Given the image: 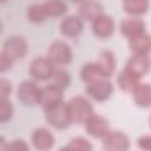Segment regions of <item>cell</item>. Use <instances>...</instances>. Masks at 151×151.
<instances>
[{"instance_id": "cell-5", "label": "cell", "mask_w": 151, "mask_h": 151, "mask_svg": "<svg viewBox=\"0 0 151 151\" xmlns=\"http://www.w3.org/2000/svg\"><path fill=\"white\" fill-rule=\"evenodd\" d=\"M47 58L58 65V67H63V65H69L72 62V49L67 42L63 40H55L51 42V46L47 47Z\"/></svg>"}, {"instance_id": "cell-6", "label": "cell", "mask_w": 151, "mask_h": 151, "mask_svg": "<svg viewBox=\"0 0 151 151\" xmlns=\"http://www.w3.org/2000/svg\"><path fill=\"white\" fill-rule=\"evenodd\" d=\"M2 53H5L9 58H12L16 62L19 58L27 56V53H28V42H27V39L21 37V35L7 37L5 42H4V46H2Z\"/></svg>"}, {"instance_id": "cell-21", "label": "cell", "mask_w": 151, "mask_h": 151, "mask_svg": "<svg viewBox=\"0 0 151 151\" xmlns=\"http://www.w3.org/2000/svg\"><path fill=\"white\" fill-rule=\"evenodd\" d=\"M81 79L86 84H90V83H95L100 79H109V77L104 74V70L99 67V63H86L81 69Z\"/></svg>"}, {"instance_id": "cell-1", "label": "cell", "mask_w": 151, "mask_h": 151, "mask_svg": "<svg viewBox=\"0 0 151 151\" xmlns=\"http://www.w3.org/2000/svg\"><path fill=\"white\" fill-rule=\"evenodd\" d=\"M67 106H69V113H70L72 123L84 125V123L90 119V116L93 114V106H91V102H90L86 97H83V95L72 97V99L67 102Z\"/></svg>"}, {"instance_id": "cell-7", "label": "cell", "mask_w": 151, "mask_h": 151, "mask_svg": "<svg viewBox=\"0 0 151 151\" xmlns=\"http://www.w3.org/2000/svg\"><path fill=\"white\" fill-rule=\"evenodd\" d=\"M114 91V84L111 83V79H100L95 83L86 84V95L91 97L97 102H104L107 100Z\"/></svg>"}, {"instance_id": "cell-15", "label": "cell", "mask_w": 151, "mask_h": 151, "mask_svg": "<svg viewBox=\"0 0 151 151\" xmlns=\"http://www.w3.org/2000/svg\"><path fill=\"white\" fill-rule=\"evenodd\" d=\"M119 32L127 39H134L141 34H146V25L139 18H127L119 23Z\"/></svg>"}, {"instance_id": "cell-8", "label": "cell", "mask_w": 151, "mask_h": 151, "mask_svg": "<svg viewBox=\"0 0 151 151\" xmlns=\"http://www.w3.org/2000/svg\"><path fill=\"white\" fill-rule=\"evenodd\" d=\"M102 146L106 151H128L130 141H128L127 134H123L119 130H109L102 137Z\"/></svg>"}, {"instance_id": "cell-29", "label": "cell", "mask_w": 151, "mask_h": 151, "mask_svg": "<svg viewBox=\"0 0 151 151\" xmlns=\"http://www.w3.org/2000/svg\"><path fill=\"white\" fill-rule=\"evenodd\" d=\"M12 93V84L9 79L0 77V100L2 99H9V95Z\"/></svg>"}, {"instance_id": "cell-12", "label": "cell", "mask_w": 151, "mask_h": 151, "mask_svg": "<svg viewBox=\"0 0 151 151\" xmlns=\"http://www.w3.org/2000/svg\"><path fill=\"white\" fill-rule=\"evenodd\" d=\"M84 127H86L88 135H91V137H95V139H102V137L109 132V121H107L104 116L95 114V113L90 116V119L84 123Z\"/></svg>"}, {"instance_id": "cell-20", "label": "cell", "mask_w": 151, "mask_h": 151, "mask_svg": "<svg viewBox=\"0 0 151 151\" xmlns=\"http://www.w3.org/2000/svg\"><path fill=\"white\" fill-rule=\"evenodd\" d=\"M134 102L139 107H151V84L150 83H139V86L132 91Z\"/></svg>"}, {"instance_id": "cell-34", "label": "cell", "mask_w": 151, "mask_h": 151, "mask_svg": "<svg viewBox=\"0 0 151 151\" xmlns=\"http://www.w3.org/2000/svg\"><path fill=\"white\" fill-rule=\"evenodd\" d=\"M0 34H2V23H0Z\"/></svg>"}, {"instance_id": "cell-33", "label": "cell", "mask_w": 151, "mask_h": 151, "mask_svg": "<svg viewBox=\"0 0 151 151\" xmlns=\"http://www.w3.org/2000/svg\"><path fill=\"white\" fill-rule=\"evenodd\" d=\"M70 2H74V4H83V2H86V0H70Z\"/></svg>"}, {"instance_id": "cell-11", "label": "cell", "mask_w": 151, "mask_h": 151, "mask_svg": "<svg viewBox=\"0 0 151 151\" xmlns=\"http://www.w3.org/2000/svg\"><path fill=\"white\" fill-rule=\"evenodd\" d=\"M91 30H93L95 37L109 39L114 34V30H116V23H114L113 16H109V14L99 16L95 21H91Z\"/></svg>"}, {"instance_id": "cell-10", "label": "cell", "mask_w": 151, "mask_h": 151, "mask_svg": "<svg viewBox=\"0 0 151 151\" xmlns=\"http://www.w3.org/2000/svg\"><path fill=\"white\" fill-rule=\"evenodd\" d=\"M30 141H32L34 150L37 151H51L53 146H55V135L44 127H39L32 132Z\"/></svg>"}, {"instance_id": "cell-19", "label": "cell", "mask_w": 151, "mask_h": 151, "mask_svg": "<svg viewBox=\"0 0 151 151\" xmlns=\"http://www.w3.org/2000/svg\"><path fill=\"white\" fill-rule=\"evenodd\" d=\"M123 11L130 18L142 16L150 11V0H123Z\"/></svg>"}, {"instance_id": "cell-30", "label": "cell", "mask_w": 151, "mask_h": 151, "mask_svg": "<svg viewBox=\"0 0 151 151\" xmlns=\"http://www.w3.org/2000/svg\"><path fill=\"white\" fill-rule=\"evenodd\" d=\"M12 63H14V60H12V58H9L5 53H2V51H0V72L9 70V69L12 67Z\"/></svg>"}, {"instance_id": "cell-25", "label": "cell", "mask_w": 151, "mask_h": 151, "mask_svg": "<svg viewBox=\"0 0 151 151\" xmlns=\"http://www.w3.org/2000/svg\"><path fill=\"white\" fill-rule=\"evenodd\" d=\"M67 151H93V144L84 137H74L65 146Z\"/></svg>"}, {"instance_id": "cell-17", "label": "cell", "mask_w": 151, "mask_h": 151, "mask_svg": "<svg viewBox=\"0 0 151 151\" xmlns=\"http://www.w3.org/2000/svg\"><path fill=\"white\" fill-rule=\"evenodd\" d=\"M128 47L132 55H144L148 56L151 53V35L141 34L134 39H128Z\"/></svg>"}, {"instance_id": "cell-18", "label": "cell", "mask_w": 151, "mask_h": 151, "mask_svg": "<svg viewBox=\"0 0 151 151\" xmlns=\"http://www.w3.org/2000/svg\"><path fill=\"white\" fill-rule=\"evenodd\" d=\"M116 83H118V88L119 90H123L125 93H132L137 86H139V83H141V77H137V76H134L132 72H128L127 69H123L118 77H116Z\"/></svg>"}, {"instance_id": "cell-32", "label": "cell", "mask_w": 151, "mask_h": 151, "mask_svg": "<svg viewBox=\"0 0 151 151\" xmlns=\"http://www.w3.org/2000/svg\"><path fill=\"white\" fill-rule=\"evenodd\" d=\"M5 148H7V142H5V139L0 135V151H5Z\"/></svg>"}, {"instance_id": "cell-16", "label": "cell", "mask_w": 151, "mask_h": 151, "mask_svg": "<svg viewBox=\"0 0 151 151\" xmlns=\"http://www.w3.org/2000/svg\"><path fill=\"white\" fill-rule=\"evenodd\" d=\"M102 14H104V9L99 0H86L79 7V18L83 21H95Z\"/></svg>"}, {"instance_id": "cell-37", "label": "cell", "mask_w": 151, "mask_h": 151, "mask_svg": "<svg viewBox=\"0 0 151 151\" xmlns=\"http://www.w3.org/2000/svg\"><path fill=\"white\" fill-rule=\"evenodd\" d=\"M150 127H151V116H150Z\"/></svg>"}, {"instance_id": "cell-2", "label": "cell", "mask_w": 151, "mask_h": 151, "mask_svg": "<svg viewBox=\"0 0 151 151\" xmlns=\"http://www.w3.org/2000/svg\"><path fill=\"white\" fill-rule=\"evenodd\" d=\"M55 63L47 58V56H37L32 60L30 67H28V72L32 76L34 81L37 83H44V81H49L53 74H55Z\"/></svg>"}, {"instance_id": "cell-22", "label": "cell", "mask_w": 151, "mask_h": 151, "mask_svg": "<svg viewBox=\"0 0 151 151\" xmlns=\"http://www.w3.org/2000/svg\"><path fill=\"white\" fill-rule=\"evenodd\" d=\"M42 5L47 18H62L67 14V9H69L65 0H46L42 2Z\"/></svg>"}, {"instance_id": "cell-23", "label": "cell", "mask_w": 151, "mask_h": 151, "mask_svg": "<svg viewBox=\"0 0 151 151\" xmlns=\"http://www.w3.org/2000/svg\"><path fill=\"white\" fill-rule=\"evenodd\" d=\"M97 63H99V67L104 70V74L107 76V77L114 76V72H116V58H114V55L111 51H102L99 55Z\"/></svg>"}, {"instance_id": "cell-4", "label": "cell", "mask_w": 151, "mask_h": 151, "mask_svg": "<svg viewBox=\"0 0 151 151\" xmlns=\"http://www.w3.org/2000/svg\"><path fill=\"white\" fill-rule=\"evenodd\" d=\"M40 91L42 88L39 86L37 81L30 79V81H23L18 90H16V95H18V100L25 106H37L39 100H40Z\"/></svg>"}, {"instance_id": "cell-35", "label": "cell", "mask_w": 151, "mask_h": 151, "mask_svg": "<svg viewBox=\"0 0 151 151\" xmlns=\"http://www.w3.org/2000/svg\"><path fill=\"white\" fill-rule=\"evenodd\" d=\"M60 151H67V150H65V148H62V150H60Z\"/></svg>"}, {"instance_id": "cell-3", "label": "cell", "mask_w": 151, "mask_h": 151, "mask_svg": "<svg viewBox=\"0 0 151 151\" xmlns=\"http://www.w3.org/2000/svg\"><path fill=\"white\" fill-rule=\"evenodd\" d=\"M46 121H47V125H51L53 128H58V130H63V128L70 127L72 119H70L67 102H62V104L47 109L46 111Z\"/></svg>"}, {"instance_id": "cell-28", "label": "cell", "mask_w": 151, "mask_h": 151, "mask_svg": "<svg viewBox=\"0 0 151 151\" xmlns=\"http://www.w3.org/2000/svg\"><path fill=\"white\" fill-rule=\"evenodd\" d=\"M5 151H30V146H28V142L23 141V139H14V141L7 142Z\"/></svg>"}, {"instance_id": "cell-36", "label": "cell", "mask_w": 151, "mask_h": 151, "mask_svg": "<svg viewBox=\"0 0 151 151\" xmlns=\"http://www.w3.org/2000/svg\"><path fill=\"white\" fill-rule=\"evenodd\" d=\"M2 2H7V0H0V4H2Z\"/></svg>"}, {"instance_id": "cell-13", "label": "cell", "mask_w": 151, "mask_h": 151, "mask_svg": "<svg viewBox=\"0 0 151 151\" xmlns=\"http://www.w3.org/2000/svg\"><path fill=\"white\" fill-rule=\"evenodd\" d=\"M83 28H84V21H83L79 16H76V14L65 16L63 21L60 23V32H62V35L70 37V39L79 37L81 32H83Z\"/></svg>"}, {"instance_id": "cell-26", "label": "cell", "mask_w": 151, "mask_h": 151, "mask_svg": "<svg viewBox=\"0 0 151 151\" xmlns=\"http://www.w3.org/2000/svg\"><path fill=\"white\" fill-rule=\"evenodd\" d=\"M51 81H53L55 86L65 90V88L70 84V74H69L67 70H63V69H55V74L51 77Z\"/></svg>"}, {"instance_id": "cell-31", "label": "cell", "mask_w": 151, "mask_h": 151, "mask_svg": "<svg viewBox=\"0 0 151 151\" xmlns=\"http://www.w3.org/2000/svg\"><path fill=\"white\" fill-rule=\"evenodd\" d=\"M137 146L141 151H151V135H141L137 139Z\"/></svg>"}, {"instance_id": "cell-27", "label": "cell", "mask_w": 151, "mask_h": 151, "mask_svg": "<svg viewBox=\"0 0 151 151\" xmlns=\"http://www.w3.org/2000/svg\"><path fill=\"white\" fill-rule=\"evenodd\" d=\"M14 114V106L9 99L0 100V123H7Z\"/></svg>"}, {"instance_id": "cell-24", "label": "cell", "mask_w": 151, "mask_h": 151, "mask_svg": "<svg viewBox=\"0 0 151 151\" xmlns=\"http://www.w3.org/2000/svg\"><path fill=\"white\" fill-rule=\"evenodd\" d=\"M27 18H28L30 23H35V25H40V23H44V21L47 19V16H46V12H44L42 2H34V4L28 5V9H27Z\"/></svg>"}, {"instance_id": "cell-14", "label": "cell", "mask_w": 151, "mask_h": 151, "mask_svg": "<svg viewBox=\"0 0 151 151\" xmlns=\"http://www.w3.org/2000/svg\"><path fill=\"white\" fill-rule=\"evenodd\" d=\"M125 69H127L128 72H132L134 76H137V77H142V76H146L150 72L151 60L148 56H144V55H132V56L127 60Z\"/></svg>"}, {"instance_id": "cell-9", "label": "cell", "mask_w": 151, "mask_h": 151, "mask_svg": "<svg viewBox=\"0 0 151 151\" xmlns=\"http://www.w3.org/2000/svg\"><path fill=\"white\" fill-rule=\"evenodd\" d=\"M62 102H63V90H62V88L55 86L53 83L42 88L39 106H40L44 111H47V109H51V107H55V106L62 104Z\"/></svg>"}]
</instances>
